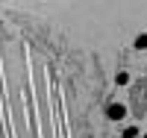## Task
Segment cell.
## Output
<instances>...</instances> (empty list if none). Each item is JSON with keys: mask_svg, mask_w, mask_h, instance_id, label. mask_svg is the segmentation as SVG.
<instances>
[{"mask_svg": "<svg viewBox=\"0 0 147 138\" xmlns=\"http://www.w3.org/2000/svg\"><path fill=\"white\" fill-rule=\"evenodd\" d=\"M129 82H132V77H129L127 71H118V73H115V85H121V88H124V85H129Z\"/></svg>", "mask_w": 147, "mask_h": 138, "instance_id": "obj_3", "label": "cell"}, {"mask_svg": "<svg viewBox=\"0 0 147 138\" xmlns=\"http://www.w3.org/2000/svg\"><path fill=\"white\" fill-rule=\"evenodd\" d=\"M121 138H141V127H132V123L124 127L121 129Z\"/></svg>", "mask_w": 147, "mask_h": 138, "instance_id": "obj_2", "label": "cell"}, {"mask_svg": "<svg viewBox=\"0 0 147 138\" xmlns=\"http://www.w3.org/2000/svg\"><path fill=\"white\" fill-rule=\"evenodd\" d=\"M124 118H127V106H124V103H118V100H115V103H109V106H106V120L121 123Z\"/></svg>", "mask_w": 147, "mask_h": 138, "instance_id": "obj_1", "label": "cell"}, {"mask_svg": "<svg viewBox=\"0 0 147 138\" xmlns=\"http://www.w3.org/2000/svg\"><path fill=\"white\" fill-rule=\"evenodd\" d=\"M132 47H136V50H147V32H138L136 41H132Z\"/></svg>", "mask_w": 147, "mask_h": 138, "instance_id": "obj_4", "label": "cell"}, {"mask_svg": "<svg viewBox=\"0 0 147 138\" xmlns=\"http://www.w3.org/2000/svg\"><path fill=\"white\" fill-rule=\"evenodd\" d=\"M141 138H147V132H141Z\"/></svg>", "mask_w": 147, "mask_h": 138, "instance_id": "obj_5", "label": "cell"}]
</instances>
